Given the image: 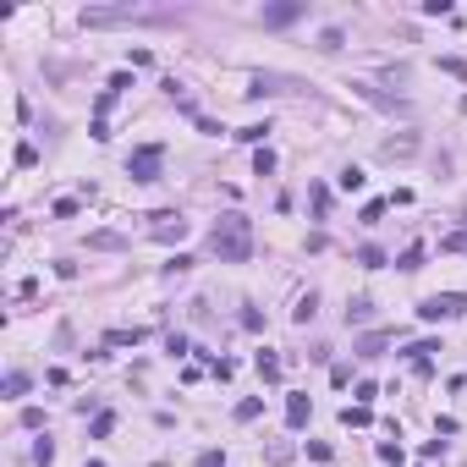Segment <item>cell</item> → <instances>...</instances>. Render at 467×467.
I'll list each match as a JSON object with an SVG mask.
<instances>
[{"label":"cell","instance_id":"cell-20","mask_svg":"<svg viewBox=\"0 0 467 467\" xmlns=\"http://www.w3.org/2000/svg\"><path fill=\"white\" fill-rule=\"evenodd\" d=\"M341 44H346L341 28H324V33H319V50H341Z\"/></svg>","mask_w":467,"mask_h":467},{"label":"cell","instance_id":"cell-28","mask_svg":"<svg viewBox=\"0 0 467 467\" xmlns=\"http://www.w3.org/2000/svg\"><path fill=\"white\" fill-rule=\"evenodd\" d=\"M88 247H121V236H116V231H94V236H88Z\"/></svg>","mask_w":467,"mask_h":467},{"label":"cell","instance_id":"cell-24","mask_svg":"<svg viewBox=\"0 0 467 467\" xmlns=\"http://www.w3.org/2000/svg\"><path fill=\"white\" fill-rule=\"evenodd\" d=\"M313 313H319V303H313V292H308V297H303V303H297V313H292V319H297V324H308Z\"/></svg>","mask_w":467,"mask_h":467},{"label":"cell","instance_id":"cell-21","mask_svg":"<svg viewBox=\"0 0 467 467\" xmlns=\"http://www.w3.org/2000/svg\"><path fill=\"white\" fill-rule=\"evenodd\" d=\"M264 132H270V127H264V121H253V127H242L236 138H242V143H264Z\"/></svg>","mask_w":467,"mask_h":467},{"label":"cell","instance_id":"cell-11","mask_svg":"<svg viewBox=\"0 0 467 467\" xmlns=\"http://www.w3.org/2000/svg\"><path fill=\"white\" fill-rule=\"evenodd\" d=\"M390 341H396L390 330H374V335H363V341H358V358H380V352H385Z\"/></svg>","mask_w":467,"mask_h":467},{"label":"cell","instance_id":"cell-5","mask_svg":"<svg viewBox=\"0 0 467 467\" xmlns=\"http://www.w3.org/2000/svg\"><path fill=\"white\" fill-rule=\"evenodd\" d=\"M303 82L297 78H275V72H258V78L247 82V99H264V94H297Z\"/></svg>","mask_w":467,"mask_h":467},{"label":"cell","instance_id":"cell-7","mask_svg":"<svg viewBox=\"0 0 467 467\" xmlns=\"http://www.w3.org/2000/svg\"><path fill=\"white\" fill-rule=\"evenodd\" d=\"M352 94H363V99H369V105H380V110H390V116H396V110H401V116H407V99H396V94H380V88H374V82H352Z\"/></svg>","mask_w":467,"mask_h":467},{"label":"cell","instance_id":"cell-29","mask_svg":"<svg viewBox=\"0 0 467 467\" xmlns=\"http://www.w3.org/2000/svg\"><path fill=\"white\" fill-rule=\"evenodd\" d=\"M6 396H28V374H6Z\"/></svg>","mask_w":467,"mask_h":467},{"label":"cell","instance_id":"cell-9","mask_svg":"<svg viewBox=\"0 0 467 467\" xmlns=\"http://www.w3.org/2000/svg\"><path fill=\"white\" fill-rule=\"evenodd\" d=\"M182 236H187L182 215H155V242H182Z\"/></svg>","mask_w":467,"mask_h":467},{"label":"cell","instance_id":"cell-19","mask_svg":"<svg viewBox=\"0 0 467 467\" xmlns=\"http://www.w3.org/2000/svg\"><path fill=\"white\" fill-rule=\"evenodd\" d=\"M258 374H264V380H281V358H275V352H258Z\"/></svg>","mask_w":467,"mask_h":467},{"label":"cell","instance_id":"cell-8","mask_svg":"<svg viewBox=\"0 0 467 467\" xmlns=\"http://www.w3.org/2000/svg\"><path fill=\"white\" fill-rule=\"evenodd\" d=\"M418 155V138H412V132H401V138H385V143H380V159H412Z\"/></svg>","mask_w":467,"mask_h":467},{"label":"cell","instance_id":"cell-15","mask_svg":"<svg viewBox=\"0 0 467 467\" xmlns=\"http://www.w3.org/2000/svg\"><path fill=\"white\" fill-rule=\"evenodd\" d=\"M369 418H374L369 407H346V412H341V423H346V429H369Z\"/></svg>","mask_w":467,"mask_h":467},{"label":"cell","instance_id":"cell-6","mask_svg":"<svg viewBox=\"0 0 467 467\" xmlns=\"http://www.w3.org/2000/svg\"><path fill=\"white\" fill-rule=\"evenodd\" d=\"M303 11H308V0H281V6H264V28H292Z\"/></svg>","mask_w":467,"mask_h":467},{"label":"cell","instance_id":"cell-4","mask_svg":"<svg viewBox=\"0 0 467 467\" xmlns=\"http://www.w3.org/2000/svg\"><path fill=\"white\" fill-rule=\"evenodd\" d=\"M418 313H423V319H462V313H467V297H462V292H440V297H423Z\"/></svg>","mask_w":467,"mask_h":467},{"label":"cell","instance_id":"cell-17","mask_svg":"<svg viewBox=\"0 0 467 467\" xmlns=\"http://www.w3.org/2000/svg\"><path fill=\"white\" fill-rule=\"evenodd\" d=\"M335 182H341V187H346V193H358V187H363V182H369V176H363V170H358V165H346V170H341V176H335Z\"/></svg>","mask_w":467,"mask_h":467},{"label":"cell","instance_id":"cell-2","mask_svg":"<svg viewBox=\"0 0 467 467\" xmlns=\"http://www.w3.org/2000/svg\"><path fill=\"white\" fill-rule=\"evenodd\" d=\"M155 28V22H170L165 11H143V6H88L82 11V28Z\"/></svg>","mask_w":467,"mask_h":467},{"label":"cell","instance_id":"cell-18","mask_svg":"<svg viewBox=\"0 0 467 467\" xmlns=\"http://www.w3.org/2000/svg\"><path fill=\"white\" fill-rule=\"evenodd\" d=\"M105 341H110V346H138V341H143V330H110Z\"/></svg>","mask_w":467,"mask_h":467},{"label":"cell","instance_id":"cell-12","mask_svg":"<svg viewBox=\"0 0 467 467\" xmlns=\"http://www.w3.org/2000/svg\"><path fill=\"white\" fill-rule=\"evenodd\" d=\"M369 319H374V303H369V297H352V303H346V324H369Z\"/></svg>","mask_w":467,"mask_h":467},{"label":"cell","instance_id":"cell-26","mask_svg":"<svg viewBox=\"0 0 467 467\" xmlns=\"http://www.w3.org/2000/svg\"><path fill=\"white\" fill-rule=\"evenodd\" d=\"M17 165H22V170H28V165H39V149H33V143H17Z\"/></svg>","mask_w":467,"mask_h":467},{"label":"cell","instance_id":"cell-14","mask_svg":"<svg viewBox=\"0 0 467 467\" xmlns=\"http://www.w3.org/2000/svg\"><path fill=\"white\" fill-rule=\"evenodd\" d=\"M258 412H264V401H258V396H247V401H236V423H253Z\"/></svg>","mask_w":467,"mask_h":467},{"label":"cell","instance_id":"cell-16","mask_svg":"<svg viewBox=\"0 0 467 467\" xmlns=\"http://www.w3.org/2000/svg\"><path fill=\"white\" fill-rule=\"evenodd\" d=\"M385 209H390V198H374V204H363V226H380V220H385Z\"/></svg>","mask_w":467,"mask_h":467},{"label":"cell","instance_id":"cell-22","mask_svg":"<svg viewBox=\"0 0 467 467\" xmlns=\"http://www.w3.org/2000/svg\"><path fill=\"white\" fill-rule=\"evenodd\" d=\"M358 264H363V270H380V264H385V253H380V247H363V253H358Z\"/></svg>","mask_w":467,"mask_h":467},{"label":"cell","instance_id":"cell-10","mask_svg":"<svg viewBox=\"0 0 467 467\" xmlns=\"http://www.w3.org/2000/svg\"><path fill=\"white\" fill-rule=\"evenodd\" d=\"M308 412H313L308 396H286V423H292V429H303V423H308Z\"/></svg>","mask_w":467,"mask_h":467},{"label":"cell","instance_id":"cell-3","mask_svg":"<svg viewBox=\"0 0 467 467\" xmlns=\"http://www.w3.org/2000/svg\"><path fill=\"white\" fill-rule=\"evenodd\" d=\"M159 165H165V149L143 143V149H132V159H127V176L132 182H159Z\"/></svg>","mask_w":467,"mask_h":467},{"label":"cell","instance_id":"cell-27","mask_svg":"<svg viewBox=\"0 0 467 467\" xmlns=\"http://www.w3.org/2000/svg\"><path fill=\"white\" fill-rule=\"evenodd\" d=\"M253 170H258V176H270V170H275V155H270V149H258V155H253Z\"/></svg>","mask_w":467,"mask_h":467},{"label":"cell","instance_id":"cell-23","mask_svg":"<svg viewBox=\"0 0 467 467\" xmlns=\"http://www.w3.org/2000/svg\"><path fill=\"white\" fill-rule=\"evenodd\" d=\"M110 429H116V412H99V418H94V440H105Z\"/></svg>","mask_w":467,"mask_h":467},{"label":"cell","instance_id":"cell-1","mask_svg":"<svg viewBox=\"0 0 467 467\" xmlns=\"http://www.w3.org/2000/svg\"><path fill=\"white\" fill-rule=\"evenodd\" d=\"M209 247H215L220 264H247L253 258V226H247V215H220V226L209 231Z\"/></svg>","mask_w":467,"mask_h":467},{"label":"cell","instance_id":"cell-13","mask_svg":"<svg viewBox=\"0 0 467 467\" xmlns=\"http://www.w3.org/2000/svg\"><path fill=\"white\" fill-rule=\"evenodd\" d=\"M396 270H407V275H412V270H423V242H412V247L396 258Z\"/></svg>","mask_w":467,"mask_h":467},{"label":"cell","instance_id":"cell-30","mask_svg":"<svg viewBox=\"0 0 467 467\" xmlns=\"http://www.w3.org/2000/svg\"><path fill=\"white\" fill-rule=\"evenodd\" d=\"M198 467H226V451H204V457H198Z\"/></svg>","mask_w":467,"mask_h":467},{"label":"cell","instance_id":"cell-25","mask_svg":"<svg viewBox=\"0 0 467 467\" xmlns=\"http://www.w3.org/2000/svg\"><path fill=\"white\" fill-rule=\"evenodd\" d=\"M33 462L50 467V462H55V446H50V440H39V446H33Z\"/></svg>","mask_w":467,"mask_h":467}]
</instances>
